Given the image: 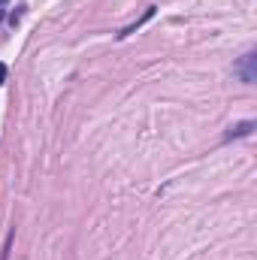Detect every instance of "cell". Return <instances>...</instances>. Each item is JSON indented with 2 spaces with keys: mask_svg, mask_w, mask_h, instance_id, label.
I'll return each instance as SVG.
<instances>
[{
  "mask_svg": "<svg viewBox=\"0 0 257 260\" xmlns=\"http://www.w3.org/2000/svg\"><path fill=\"white\" fill-rule=\"evenodd\" d=\"M251 64H254V55H245V67H242V79H245V82H254V70H251Z\"/></svg>",
  "mask_w": 257,
  "mask_h": 260,
  "instance_id": "6da1fadb",
  "label": "cell"
},
{
  "mask_svg": "<svg viewBox=\"0 0 257 260\" xmlns=\"http://www.w3.org/2000/svg\"><path fill=\"white\" fill-rule=\"evenodd\" d=\"M0 3H6V0H0Z\"/></svg>",
  "mask_w": 257,
  "mask_h": 260,
  "instance_id": "3957f363",
  "label": "cell"
},
{
  "mask_svg": "<svg viewBox=\"0 0 257 260\" xmlns=\"http://www.w3.org/2000/svg\"><path fill=\"white\" fill-rule=\"evenodd\" d=\"M6 82V64H0V85Z\"/></svg>",
  "mask_w": 257,
  "mask_h": 260,
  "instance_id": "7a4b0ae2",
  "label": "cell"
}]
</instances>
